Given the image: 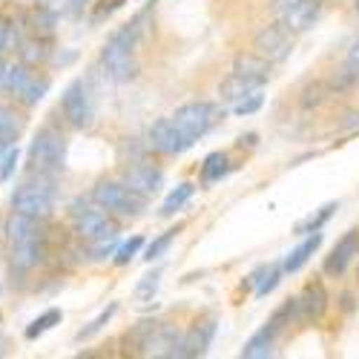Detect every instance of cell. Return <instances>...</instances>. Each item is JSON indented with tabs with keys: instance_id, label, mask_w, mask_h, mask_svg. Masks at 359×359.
<instances>
[{
	"instance_id": "cell-14",
	"label": "cell",
	"mask_w": 359,
	"mask_h": 359,
	"mask_svg": "<svg viewBox=\"0 0 359 359\" xmlns=\"http://www.w3.org/2000/svg\"><path fill=\"white\" fill-rule=\"evenodd\" d=\"M121 182L127 187H133L135 193H141L144 198H149L153 193H158V187L164 184V175H161V170L149 167V164H130L121 172Z\"/></svg>"
},
{
	"instance_id": "cell-10",
	"label": "cell",
	"mask_w": 359,
	"mask_h": 359,
	"mask_svg": "<svg viewBox=\"0 0 359 359\" xmlns=\"http://www.w3.org/2000/svg\"><path fill=\"white\" fill-rule=\"evenodd\" d=\"M61 112H64L67 121L72 127H78V130L93 124L95 104H93V93H89V83L83 78H75L64 89V95H61Z\"/></svg>"
},
{
	"instance_id": "cell-22",
	"label": "cell",
	"mask_w": 359,
	"mask_h": 359,
	"mask_svg": "<svg viewBox=\"0 0 359 359\" xmlns=\"http://www.w3.org/2000/svg\"><path fill=\"white\" fill-rule=\"evenodd\" d=\"M156 327H158L156 319H141L127 334V348L138 356H147V348H149V339H153V334H156Z\"/></svg>"
},
{
	"instance_id": "cell-33",
	"label": "cell",
	"mask_w": 359,
	"mask_h": 359,
	"mask_svg": "<svg viewBox=\"0 0 359 359\" xmlns=\"http://www.w3.org/2000/svg\"><path fill=\"white\" fill-rule=\"evenodd\" d=\"M158 282H161V271L147 273V276L138 282V287H135V299H138V302H149V299L156 296V290H158Z\"/></svg>"
},
{
	"instance_id": "cell-30",
	"label": "cell",
	"mask_w": 359,
	"mask_h": 359,
	"mask_svg": "<svg viewBox=\"0 0 359 359\" xmlns=\"http://www.w3.org/2000/svg\"><path fill=\"white\" fill-rule=\"evenodd\" d=\"M115 311H118V305H115V302H112V305H107V308H104V311H101V313H98L93 322L86 325V327H81L75 339H78V342H83V339H93V337L101 331V327H104V325H107V322L115 316Z\"/></svg>"
},
{
	"instance_id": "cell-41",
	"label": "cell",
	"mask_w": 359,
	"mask_h": 359,
	"mask_svg": "<svg viewBox=\"0 0 359 359\" xmlns=\"http://www.w3.org/2000/svg\"><path fill=\"white\" fill-rule=\"evenodd\" d=\"M9 147H12V144H4V141H0V158H4V153H6Z\"/></svg>"
},
{
	"instance_id": "cell-12",
	"label": "cell",
	"mask_w": 359,
	"mask_h": 359,
	"mask_svg": "<svg viewBox=\"0 0 359 359\" xmlns=\"http://www.w3.org/2000/svg\"><path fill=\"white\" fill-rule=\"evenodd\" d=\"M253 49H256V55L262 57V61H267V64L285 61V57L290 55V49H293L290 29L282 26L279 20L271 23V26H264L262 32L256 35V41H253Z\"/></svg>"
},
{
	"instance_id": "cell-15",
	"label": "cell",
	"mask_w": 359,
	"mask_h": 359,
	"mask_svg": "<svg viewBox=\"0 0 359 359\" xmlns=\"http://www.w3.org/2000/svg\"><path fill=\"white\" fill-rule=\"evenodd\" d=\"M356 253H359V230H348L339 242L334 245L331 256L325 259V273L327 276H342Z\"/></svg>"
},
{
	"instance_id": "cell-42",
	"label": "cell",
	"mask_w": 359,
	"mask_h": 359,
	"mask_svg": "<svg viewBox=\"0 0 359 359\" xmlns=\"http://www.w3.org/2000/svg\"><path fill=\"white\" fill-rule=\"evenodd\" d=\"M4 348H6V342H4V337H0V356H4Z\"/></svg>"
},
{
	"instance_id": "cell-8",
	"label": "cell",
	"mask_w": 359,
	"mask_h": 359,
	"mask_svg": "<svg viewBox=\"0 0 359 359\" xmlns=\"http://www.w3.org/2000/svg\"><path fill=\"white\" fill-rule=\"evenodd\" d=\"M290 319H296V299H287V302L271 316V322H267L264 327H259V331L245 342L242 356L245 359H264V356H271L276 337L282 334L285 325H290Z\"/></svg>"
},
{
	"instance_id": "cell-25",
	"label": "cell",
	"mask_w": 359,
	"mask_h": 359,
	"mask_svg": "<svg viewBox=\"0 0 359 359\" xmlns=\"http://www.w3.org/2000/svg\"><path fill=\"white\" fill-rule=\"evenodd\" d=\"M61 319H64L61 311H57V308H49L46 313H41L38 319L29 322V327L23 331V337H26V339H38V337H43L46 331H52L55 325H61Z\"/></svg>"
},
{
	"instance_id": "cell-38",
	"label": "cell",
	"mask_w": 359,
	"mask_h": 359,
	"mask_svg": "<svg viewBox=\"0 0 359 359\" xmlns=\"http://www.w3.org/2000/svg\"><path fill=\"white\" fill-rule=\"evenodd\" d=\"M6 41H9V23H6L4 18H0V52L6 49Z\"/></svg>"
},
{
	"instance_id": "cell-3",
	"label": "cell",
	"mask_w": 359,
	"mask_h": 359,
	"mask_svg": "<svg viewBox=\"0 0 359 359\" xmlns=\"http://www.w3.org/2000/svg\"><path fill=\"white\" fill-rule=\"evenodd\" d=\"M64 161H67V138L52 127H41L26 149L29 172L55 175L64 170Z\"/></svg>"
},
{
	"instance_id": "cell-19",
	"label": "cell",
	"mask_w": 359,
	"mask_h": 359,
	"mask_svg": "<svg viewBox=\"0 0 359 359\" xmlns=\"http://www.w3.org/2000/svg\"><path fill=\"white\" fill-rule=\"evenodd\" d=\"M319 245H322V233L316 230V233H308V238L299 248H293L290 253H287V259L282 262V267H285V273H296V271H302V267L311 262V256L319 250Z\"/></svg>"
},
{
	"instance_id": "cell-13",
	"label": "cell",
	"mask_w": 359,
	"mask_h": 359,
	"mask_svg": "<svg viewBox=\"0 0 359 359\" xmlns=\"http://www.w3.org/2000/svg\"><path fill=\"white\" fill-rule=\"evenodd\" d=\"M147 144L161 156H182L193 147V141L172 124V118H158L147 133Z\"/></svg>"
},
{
	"instance_id": "cell-9",
	"label": "cell",
	"mask_w": 359,
	"mask_h": 359,
	"mask_svg": "<svg viewBox=\"0 0 359 359\" xmlns=\"http://www.w3.org/2000/svg\"><path fill=\"white\" fill-rule=\"evenodd\" d=\"M170 118H172V124L196 144L201 135L210 133V127L219 121V109L213 104H207V101H190L184 107H178Z\"/></svg>"
},
{
	"instance_id": "cell-11",
	"label": "cell",
	"mask_w": 359,
	"mask_h": 359,
	"mask_svg": "<svg viewBox=\"0 0 359 359\" xmlns=\"http://www.w3.org/2000/svg\"><path fill=\"white\" fill-rule=\"evenodd\" d=\"M271 9L290 32H305L319 18V0H271Z\"/></svg>"
},
{
	"instance_id": "cell-27",
	"label": "cell",
	"mask_w": 359,
	"mask_h": 359,
	"mask_svg": "<svg viewBox=\"0 0 359 359\" xmlns=\"http://www.w3.org/2000/svg\"><path fill=\"white\" fill-rule=\"evenodd\" d=\"M20 130H23L20 118H18L12 109L0 107V141H4V144H15L18 135H20Z\"/></svg>"
},
{
	"instance_id": "cell-35",
	"label": "cell",
	"mask_w": 359,
	"mask_h": 359,
	"mask_svg": "<svg viewBox=\"0 0 359 359\" xmlns=\"http://www.w3.org/2000/svg\"><path fill=\"white\" fill-rule=\"evenodd\" d=\"M18 161H20V149L18 147H9L6 153H4V158H0V182H9V178L15 175Z\"/></svg>"
},
{
	"instance_id": "cell-43",
	"label": "cell",
	"mask_w": 359,
	"mask_h": 359,
	"mask_svg": "<svg viewBox=\"0 0 359 359\" xmlns=\"http://www.w3.org/2000/svg\"><path fill=\"white\" fill-rule=\"evenodd\" d=\"M356 12H359V0H356Z\"/></svg>"
},
{
	"instance_id": "cell-29",
	"label": "cell",
	"mask_w": 359,
	"mask_h": 359,
	"mask_svg": "<svg viewBox=\"0 0 359 359\" xmlns=\"http://www.w3.org/2000/svg\"><path fill=\"white\" fill-rule=\"evenodd\" d=\"M46 93H49V78H46V75H35L32 81H29L26 93L20 95V101H23L26 107H38V104L46 98Z\"/></svg>"
},
{
	"instance_id": "cell-36",
	"label": "cell",
	"mask_w": 359,
	"mask_h": 359,
	"mask_svg": "<svg viewBox=\"0 0 359 359\" xmlns=\"http://www.w3.org/2000/svg\"><path fill=\"white\" fill-rule=\"evenodd\" d=\"M115 236L112 238H101V242H93V253L95 259H107V256H115Z\"/></svg>"
},
{
	"instance_id": "cell-4",
	"label": "cell",
	"mask_w": 359,
	"mask_h": 359,
	"mask_svg": "<svg viewBox=\"0 0 359 359\" xmlns=\"http://www.w3.org/2000/svg\"><path fill=\"white\" fill-rule=\"evenodd\" d=\"M12 210L29 219L46 222L55 210V187H52V175H38L32 172V178L12 193Z\"/></svg>"
},
{
	"instance_id": "cell-6",
	"label": "cell",
	"mask_w": 359,
	"mask_h": 359,
	"mask_svg": "<svg viewBox=\"0 0 359 359\" xmlns=\"http://www.w3.org/2000/svg\"><path fill=\"white\" fill-rule=\"evenodd\" d=\"M69 219L78 230V236L89 238V242H101V238H112L118 233V224L112 222V213H107L101 204L75 198L69 204Z\"/></svg>"
},
{
	"instance_id": "cell-21",
	"label": "cell",
	"mask_w": 359,
	"mask_h": 359,
	"mask_svg": "<svg viewBox=\"0 0 359 359\" xmlns=\"http://www.w3.org/2000/svg\"><path fill=\"white\" fill-rule=\"evenodd\" d=\"M35 78V72H32V67L29 64H12V67H6V78H4V89L9 95H15V98H20L23 93H26V86H29V81Z\"/></svg>"
},
{
	"instance_id": "cell-17",
	"label": "cell",
	"mask_w": 359,
	"mask_h": 359,
	"mask_svg": "<svg viewBox=\"0 0 359 359\" xmlns=\"http://www.w3.org/2000/svg\"><path fill=\"white\" fill-rule=\"evenodd\" d=\"M327 308V293L325 287L316 282V285H308L302 296H296V319L299 322H316L322 319Z\"/></svg>"
},
{
	"instance_id": "cell-5",
	"label": "cell",
	"mask_w": 359,
	"mask_h": 359,
	"mask_svg": "<svg viewBox=\"0 0 359 359\" xmlns=\"http://www.w3.org/2000/svg\"><path fill=\"white\" fill-rule=\"evenodd\" d=\"M267 61H262V57L256 55V57H242V61L236 64V69L222 81V86H219V95H222V101L224 104H238L245 95H250V93H256V89H262L264 83H267Z\"/></svg>"
},
{
	"instance_id": "cell-20",
	"label": "cell",
	"mask_w": 359,
	"mask_h": 359,
	"mask_svg": "<svg viewBox=\"0 0 359 359\" xmlns=\"http://www.w3.org/2000/svg\"><path fill=\"white\" fill-rule=\"evenodd\" d=\"M178 339H182V334H178L172 325H161V322H158L153 339H149L147 356H172V353H175Z\"/></svg>"
},
{
	"instance_id": "cell-31",
	"label": "cell",
	"mask_w": 359,
	"mask_h": 359,
	"mask_svg": "<svg viewBox=\"0 0 359 359\" xmlns=\"http://www.w3.org/2000/svg\"><path fill=\"white\" fill-rule=\"evenodd\" d=\"M178 236V230H167V233H161L158 238H153L147 248H144V259L147 262H153V259H161L164 253H167V248L172 245V238Z\"/></svg>"
},
{
	"instance_id": "cell-37",
	"label": "cell",
	"mask_w": 359,
	"mask_h": 359,
	"mask_svg": "<svg viewBox=\"0 0 359 359\" xmlns=\"http://www.w3.org/2000/svg\"><path fill=\"white\" fill-rule=\"evenodd\" d=\"M348 67L353 69V75H359V41L351 46V55H348Z\"/></svg>"
},
{
	"instance_id": "cell-26",
	"label": "cell",
	"mask_w": 359,
	"mask_h": 359,
	"mask_svg": "<svg viewBox=\"0 0 359 359\" xmlns=\"http://www.w3.org/2000/svg\"><path fill=\"white\" fill-rule=\"evenodd\" d=\"M193 198V184H178L175 190H170V196L161 204V216H175L182 207Z\"/></svg>"
},
{
	"instance_id": "cell-7",
	"label": "cell",
	"mask_w": 359,
	"mask_h": 359,
	"mask_svg": "<svg viewBox=\"0 0 359 359\" xmlns=\"http://www.w3.org/2000/svg\"><path fill=\"white\" fill-rule=\"evenodd\" d=\"M93 201L101 204L112 216H138L147 207V198L133 187H127L124 182H98L93 187Z\"/></svg>"
},
{
	"instance_id": "cell-40",
	"label": "cell",
	"mask_w": 359,
	"mask_h": 359,
	"mask_svg": "<svg viewBox=\"0 0 359 359\" xmlns=\"http://www.w3.org/2000/svg\"><path fill=\"white\" fill-rule=\"evenodd\" d=\"M4 78H6V64L0 61V86H4Z\"/></svg>"
},
{
	"instance_id": "cell-28",
	"label": "cell",
	"mask_w": 359,
	"mask_h": 359,
	"mask_svg": "<svg viewBox=\"0 0 359 359\" xmlns=\"http://www.w3.org/2000/svg\"><path fill=\"white\" fill-rule=\"evenodd\" d=\"M337 207L339 204H325V207H319V210L313 213V216H308L305 222H299L296 224V233H302V236H308V233H316V230H322V224L327 222V219H331L334 216V210H337Z\"/></svg>"
},
{
	"instance_id": "cell-39",
	"label": "cell",
	"mask_w": 359,
	"mask_h": 359,
	"mask_svg": "<svg viewBox=\"0 0 359 359\" xmlns=\"http://www.w3.org/2000/svg\"><path fill=\"white\" fill-rule=\"evenodd\" d=\"M86 4H89V0H67V6H69V12H72V15H81Z\"/></svg>"
},
{
	"instance_id": "cell-32",
	"label": "cell",
	"mask_w": 359,
	"mask_h": 359,
	"mask_svg": "<svg viewBox=\"0 0 359 359\" xmlns=\"http://www.w3.org/2000/svg\"><path fill=\"white\" fill-rule=\"evenodd\" d=\"M262 104H264V95H262V89H256V93L245 95V98L238 101V104H233V115H238V118H248V115L259 112V109H262Z\"/></svg>"
},
{
	"instance_id": "cell-1",
	"label": "cell",
	"mask_w": 359,
	"mask_h": 359,
	"mask_svg": "<svg viewBox=\"0 0 359 359\" xmlns=\"http://www.w3.org/2000/svg\"><path fill=\"white\" fill-rule=\"evenodd\" d=\"M6 242H9V264L18 273H29L46 259V233L38 219H29L12 210L6 222Z\"/></svg>"
},
{
	"instance_id": "cell-18",
	"label": "cell",
	"mask_w": 359,
	"mask_h": 359,
	"mask_svg": "<svg viewBox=\"0 0 359 359\" xmlns=\"http://www.w3.org/2000/svg\"><path fill=\"white\" fill-rule=\"evenodd\" d=\"M55 23H57V15L55 9L38 4L32 6L26 15H23V29L29 32V38H41V41H49L52 32H55Z\"/></svg>"
},
{
	"instance_id": "cell-16",
	"label": "cell",
	"mask_w": 359,
	"mask_h": 359,
	"mask_svg": "<svg viewBox=\"0 0 359 359\" xmlns=\"http://www.w3.org/2000/svg\"><path fill=\"white\" fill-rule=\"evenodd\" d=\"M213 334H216V322H204V325H196L190 334H182L175 345V353L178 359H190V356H201L213 342Z\"/></svg>"
},
{
	"instance_id": "cell-34",
	"label": "cell",
	"mask_w": 359,
	"mask_h": 359,
	"mask_svg": "<svg viewBox=\"0 0 359 359\" xmlns=\"http://www.w3.org/2000/svg\"><path fill=\"white\" fill-rule=\"evenodd\" d=\"M141 248H144V238H141V236H133L130 242H124L121 248L115 250V264H130V262L141 253Z\"/></svg>"
},
{
	"instance_id": "cell-24",
	"label": "cell",
	"mask_w": 359,
	"mask_h": 359,
	"mask_svg": "<svg viewBox=\"0 0 359 359\" xmlns=\"http://www.w3.org/2000/svg\"><path fill=\"white\" fill-rule=\"evenodd\" d=\"M230 172V158L227 153H210L201 164V182L204 184H213V182H222V178Z\"/></svg>"
},
{
	"instance_id": "cell-2",
	"label": "cell",
	"mask_w": 359,
	"mask_h": 359,
	"mask_svg": "<svg viewBox=\"0 0 359 359\" xmlns=\"http://www.w3.org/2000/svg\"><path fill=\"white\" fill-rule=\"evenodd\" d=\"M135 43H138V23H127L104 43L101 69L109 81L127 83L130 78H135Z\"/></svg>"
},
{
	"instance_id": "cell-23",
	"label": "cell",
	"mask_w": 359,
	"mask_h": 359,
	"mask_svg": "<svg viewBox=\"0 0 359 359\" xmlns=\"http://www.w3.org/2000/svg\"><path fill=\"white\" fill-rule=\"evenodd\" d=\"M282 273H285L282 264H267V267H262V271H256V273L250 276V282L256 285V296L264 299L267 293H273L276 285L282 282Z\"/></svg>"
}]
</instances>
